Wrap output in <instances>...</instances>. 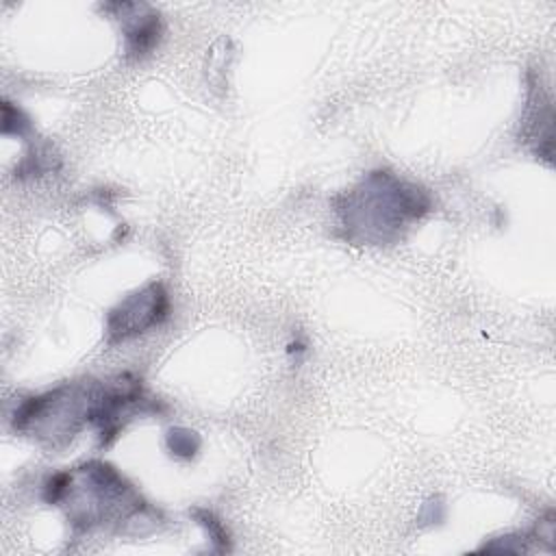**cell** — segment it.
<instances>
[{"label":"cell","instance_id":"obj_1","mask_svg":"<svg viewBox=\"0 0 556 556\" xmlns=\"http://www.w3.org/2000/svg\"><path fill=\"white\" fill-rule=\"evenodd\" d=\"M428 206V195L421 189L387 172H374L345 195L339 213L350 239L380 243L419 219Z\"/></svg>","mask_w":556,"mask_h":556},{"label":"cell","instance_id":"obj_2","mask_svg":"<svg viewBox=\"0 0 556 556\" xmlns=\"http://www.w3.org/2000/svg\"><path fill=\"white\" fill-rule=\"evenodd\" d=\"M169 313V300L161 285H148L143 291L126 298L109 315V341H124L152 326H159Z\"/></svg>","mask_w":556,"mask_h":556},{"label":"cell","instance_id":"obj_3","mask_svg":"<svg viewBox=\"0 0 556 556\" xmlns=\"http://www.w3.org/2000/svg\"><path fill=\"white\" fill-rule=\"evenodd\" d=\"M126 39L130 54H146L159 39V20L154 15H148L146 20L135 22V26L126 30Z\"/></svg>","mask_w":556,"mask_h":556},{"label":"cell","instance_id":"obj_4","mask_svg":"<svg viewBox=\"0 0 556 556\" xmlns=\"http://www.w3.org/2000/svg\"><path fill=\"white\" fill-rule=\"evenodd\" d=\"M167 441H169V447L182 456H191L198 450V439L189 430H172Z\"/></svg>","mask_w":556,"mask_h":556}]
</instances>
